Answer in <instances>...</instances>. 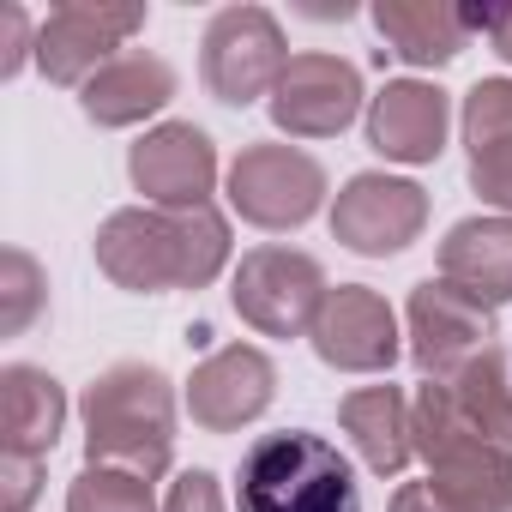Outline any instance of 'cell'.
<instances>
[{"label":"cell","instance_id":"20","mask_svg":"<svg viewBox=\"0 0 512 512\" xmlns=\"http://www.w3.org/2000/svg\"><path fill=\"white\" fill-rule=\"evenodd\" d=\"M374 31L410 67H446L476 37L470 31V13L464 7H446V0H380V7H374Z\"/></svg>","mask_w":512,"mask_h":512},{"label":"cell","instance_id":"16","mask_svg":"<svg viewBox=\"0 0 512 512\" xmlns=\"http://www.w3.org/2000/svg\"><path fill=\"white\" fill-rule=\"evenodd\" d=\"M458 127L470 151V193L512 217V79H476Z\"/></svg>","mask_w":512,"mask_h":512},{"label":"cell","instance_id":"18","mask_svg":"<svg viewBox=\"0 0 512 512\" xmlns=\"http://www.w3.org/2000/svg\"><path fill=\"white\" fill-rule=\"evenodd\" d=\"M169 97H175V67H169L163 55L127 49V55H115L103 73L85 79L79 109H85L91 127H139V121H151L157 109H169Z\"/></svg>","mask_w":512,"mask_h":512},{"label":"cell","instance_id":"10","mask_svg":"<svg viewBox=\"0 0 512 512\" xmlns=\"http://www.w3.org/2000/svg\"><path fill=\"white\" fill-rule=\"evenodd\" d=\"M404 338H410V362L428 380H452L470 356L494 344V308H482L446 278H422L404 308Z\"/></svg>","mask_w":512,"mask_h":512},{"label":"cell","instance_id":"19","mask_svg":"<svg viewBox=\"0 0 512 512\" xmlns=\"http://www.w3.org/2000/svg\"><path fill=\"white\" fill-rule=\"evenodd\" d=\"M440 278L476 296L482 308L512 302V217H464L440 241Z\"/></svg>","mask_w":512,"mask_h":512},{"label":"cell","instance_id":"1","mask_svg":"<svg viewBox=\"0 0 512 512\" xmlns=\"http://www.w3.org/2000/svg\"><path fill=\"white\" fill-rule=\"evenodd\" d=\"M97 272L133 296L205 290L229 266V217L217 205H121L97 229Z\"/></svg>","mask_w":512,"mask_h":512},{"label":"cell","instance_id":"13","mask_svg":"<svg viewBox=\"0 0 512 512\" xmlns=\"http://www.w3.org/2000/svg\"><path fill=\"white\" fill-rule=\"evenodd\" d=\"M272 398H278V368L253 344H223L187 374V416L205 434H235L247 422H260Z\"/></svg>","mask_w":512,"mask_h":512},{"label":"cell","instance_id":"4","mask_svg":"<svg viewBox=\"0 0 512 512\" xmlns=\"http://www.w3.org/2000/svg\"><path fill=\"white\" fill-rule=\"evenodd\" d=\"M410 428H416V458L428 464V482L458 512H512V452L476 434L440 380H428L410 398Z\"/></svg>","mask_w":512,"mask_h":512},{"label":"cell","instance_id":"21","mask_svg":"<svg viewBox=\"0 0 512 512\" xmlns=\"http://www.w3.org/2000/svg\"><path fill=\"white\" fill-rule=\"evenodd\" d=\"M338 422L350 434V446L362 452V464L374 476H398L416 458V428H410V398L398 386H362L338 404Z\"/></svg>","mask_w":512,"mask_h":512},{"label":"cell","instance_id":"26","mask_svg":"<svg viewBox=\"0 0 512 512\" xmlns=\"http://www.w3.org/2000/svg\"><path fill=\"white\" fill-rule=\"evenodd\" d=\"M43 494V458H0V512H25Z\"/></svg>","mask_w":512,"mask_h":512},{"label":"cell","instance_id":"7","mask_svg":"<svg viewBox=\"0 0 512 512\" xmlns=\"http://www.w3.org/2000/svg\"><path fill=\"white\" fill-rule=\"evenodd\" d=\"M326 205V169L302 145H241L229 163V211L253 229H302Z\"/></svg>","mask_w":512,"mask_h":512},{"label":"cell","instance_id":"9","mask_svg":"<svg viewBox=\"0 0 512 512\" xmlns=\"http://www.w3.org/2000/svg\"><path fill=\"white\" fill-rule=\"evenodd\" d=\"M428 223V193L404 175H386V169H362L338 187L332 199V235L362 253V260H392L404 253Z\"/></svg>","mask_w":512,"mask_h":512},{"label":"cell","instance_id":"14","mask_svg":"<svg viewBox=\"0 0 512 512\" xmlns=\"http://www.w3.org/2000/svg\"><path fill=\"white\" fill-rule=\"evenodd\" d=\"M127 175L145 193V205H211L217 187V145L193 121H163L127 151Z\"/></svg>","mask_w":512,"mask_h":512},{"label":"cell","instance_id":"8","mask_svg":"<svg viewBox=\"0 0 512 512\" xmlns=\"http://www.w3.org/2000/svg\"><path fill=\"white\" fill-rule=\"evenodd\" d=\"M139 31H145L139 0H67L37 25V67L49 73V85L85 91V79L103 73Z\"/></svg>","mask_w":512,"mask_h":512},{"label":"cell","instance_id":"12","mask_svg":"<svg viewBox=\"0 0 512 512\" xmlns=\"http://www.w3.org/2000/svg\"><path fill=\"white\" fill-rule=\"evenodd\" d=\"M314 356L338 374H386L398 362V314L368 284H338L320 302V320L308 332Z\"/></svg>","mask_w":512,"mask_h":512},{"label":"cell","instance_id":"24","mask_svg":"<svg viewBox=\"0 0 512 512\" xmlns=\"http://www.w3.org/2000/svg\"><path fill=\"white\" fill-rule=\"evenodd\" d=\"M67 512H163L151 482L133 470H109V464H85L67 488Z\"/></svg>","mask_w":512,"mask_h":512},{"label":"cell","instance_id":"17","mask_svg":"<svg viewBox=\"0 0 512 512\" xmlns=\"http://www.w3.org/2000/svg\"><path fill=\"white\" fill-rule=\"evenodd\" d=\"M67 428V392L37 362L0 368V458H49Z\"/></svg>","mask_w":512,"mask_h":512},{"label":"cell","instance_id":"2","mask_svg":"<svg viewBox=\"0 0 512 512\" xmlns=\"http://www.w3.org/2000/svg\"><path fill=\"white\" fill-rule=\"evenodd\" d=\"M85 464H109V470H133L145 482H157L175 458V386L163 368L151 362H115L103 368L85 398Z\"/></svg>","mask_w":512,"mask_h":512},{"label":"cell","instance_id":"22","mask_svg":"<svg viewBox=\"0 0 512 512\" xmlns=\"http://www.w3.org/2000/svg\"><path fill=\"white\" fill-rule=\"evenodd\" d=\"M452 392V404L464 410V422L476 434H488L494 446L512 452V368H506V350L488 344L482 356H470L452 380H440Z\"/></svg>","mask_w":512,"mask_h":512},{"label":"cell","instance_id":"15","mask_svg":"<svg viewBox=\"0 0 512 512\" xmlns=\"http://www.w3.org/2000/svg\"><path fill=\"white\" fill-rule=\"evenodd\" d=\"M452 97L434 79H392L380 97H368V145L386 163H434L446 151Z\"/></svg>","mask_w":512,"mask_h":512},{"label":"cell","instance_id":"5","mask_svg":"<svg viewBox=\"0 0 512 512\" xmlns=\"http://www.w3.org/2000/svg\"><path fill=\"white\" fill-rule=\"evenodd\" d=\"M284 67H290V43H284L278 13L253 7V0L211 13V25L199 37V79H205V91L217 103L247 109V103L272 97Z\"/></svg>","mask_w":512,"mask_h":512},{"label":"cell","instance_id":"29","mask_svg":"<svg viewBox=\"0 0 512 512\" xmlns=\"http://www.w3.org/2000/svg\"><path fill=\"white\" fill-rule=\"evenodd\" d=\"M470 31H476V37H488V43H494V55L512 67V7H506V13H470Z\"/></svg>","mask_w":512,"mask_h":512},{"label":"cell","instance_id":"27","mask_svg":"<svg viewBox=\"0 0 512 512\" xmlns=\"http://www.w3.org/2000/svg\"><path fill=\"white\" fill-rule=\"evenodd\" d=\"M163 512H223V488H217V476H211V470H187V476H175L169 494H163Z\"/></svg>","mask_w":512,"mask_h":512},{"label":"cell","instance_id":"3","mask_svg":"<svg viewBox=\"0 0 512 512\" xmlns=\"http://www.w3.org/2000/svg\"><path fill=\"white\" fill-rule=\"evenodd\" d=\"M241 512H362V488L350 458L308 428L260 434L235 470Z\"/></svg>","mask_w":512,"mask_h":512},{"label":"cell","instance_id":"11","mask_svg":"<svg viewBox=\"0 0 512 512\" xmlns=\"http://www.w3.org/2000/svg\"><path fill=\"white\" fill-rule=\"evenodd\" d=\"M362 103L368 97H362L356 61L308 49V55H290V67H284V79L272 91V121L290 139H338L362 115Z\"/></svg>","mask_w":512,"mask_h":512},{"label":"cell","instance_id":"6","mask_svg":"<svg viewBox=\"0 0 512 512\" xmlns=\"http://www.w3.org/2000/svg\"><path fill=\"white\" fill-rule=\"evenodd\" d=\"M326 272L314 253H296V247H253L241 253L235 266V284H229V302L235 314L260 332V338H302L314 332L320 320V302H326Z\"/></svg>","mask_w":512,"mask_h":512},{"label":"cell","instance_id":"25","mask_svg":"<svg viewBox=\"0 0 512 512\" xmlns=\"http://www.w3.org/2000/svg\"><path fill=\"white\" fill-rule=\"evenodd\" d=\"M31 55H37V31H31V13L19 7V0H7V7H0V79H19Z\"/></svg>","mask_w":512,"mask_h":512},{"label":"cell","instance_id":"23","mask_svg":"<svg viewBox=\"0 0 512 512\" xmlns=\"http://www.w3.org/2000/svg\"><path fill=\"white\" fill-rule=\"evenodd\" d=\"M49 308V278L25 247L0 253V338H25Z\"/></svg>","mask_w":512,"mask_h":512},{"label":"cell","instance_id":"28","mask_svg":"<svg viewBox=\"0 0 512 512\" xmlns=\"http://www.w3.org/2000/svg\"><path fill=\"white\" fill-rule=\"evenodd\" d=\"M392 512H458V506H452L428 476H422V482H404V488L392 494Z\"/></svg>","mask_w":512,"mask_h":512}]
</instances>
